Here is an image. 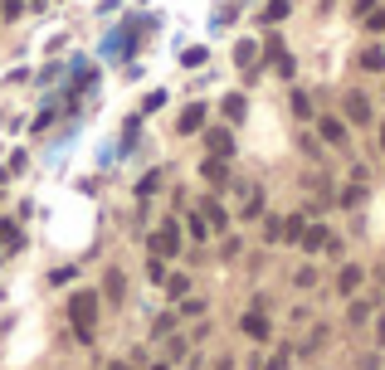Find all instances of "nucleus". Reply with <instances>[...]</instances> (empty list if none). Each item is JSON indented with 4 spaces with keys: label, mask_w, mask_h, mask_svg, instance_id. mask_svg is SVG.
<instances>
[{
    "label": "nucleus",
    "mask_w": 385,
    "mask_h": 370,
    "mask_svg": "<svg viewBox=\"0 0 385 370\" xmlns=\"http://www.w3.org/2000/svg\"><path fill=\"white\" fill-rule=\"evenodd\" d=\"M97 302H102V297H97V292H88V287L69 297V322H74V331H79L83 341L93 336V322H97Z\"/></svg>",
    "instance_id": "obj_1"
},
{
    "label": "nucleus",
    "mask_w": 385,
    "mask_h": 370,
    "mask_svg": "<svg viewBox=\"0 0 385 370\" xmlns=\"http://www.w3.org/2000/svg\"><path fill=\"white\" fill-rule=\"evenodd\" d=\"M176 249H181V234H176V224H161V229L151 234V254H156V259H171Z\"/></svg>",
    "instance_id": "obj_2"
},
{
    "label": "nucleus",
    "mask_w": 385,
    "mask_h": 370,
    "mask_svg": "<svg viewBox=\"0 0 385 370\" xmlns=\"http://www.w3.org/2000/svg\"><path fill=\"white\" fill-rule=\"evenodd\" d=\"M346 117H351V122H371V102H366L361 92H351V97H346Z\"/></svg>",
    "instance_id": "obj_3"
},
{
    "label": "nucleus",
    "mask_w": 385,
    "mask_h": 370,
    "mask_svg": "<svg viewBox=\"0 0 385 370\" xmlns=\"http://www.w3.org/2000/svg\"><path fill=\"white\" fill-rule=\"evenodd\" d=\"M297 239H302V249H327V244H332V234H327L322 224H312V229H302Z\"/></svg>",
    "instance_id": "obj_4"
},
{
    "label": "nucleus",
    "mask_w": 385,
    "mask_h": 370,
    "mask_svg": "<svg viewBox=\"0 0 385 370\" xmlns=\"http://www.w3.org/2000/svg\"><path fill=\"white\" fill-rule=\"evenodd\" d=\"M239 327H244V331H249L254 341H264V336H269V317H264V312H249V317H244Z\"/></svg>",
    "instance_id": "obj_5"
},
{
    "label": "nucleus",
    "mask_w": 385,
    "mask_h": 370,
    "mask_svg": "<svg viewBox=\"0 0 385 370\" xmlns=\"http://www.w3.org/2000/svg\"><path fill=\"white\" fill-rule=\"evenodd\" d=\"M20 244H25V239H20V229H15L10 219H0V254H15Z\"/></svg>",
    "instance_id": "obj_6"
},
{
    "label": "nucleus",
    "mask_w": 385,
    "mask_h": 370,
    "mask_svg": "<svg viewBox=\"0 0 385 370\" xmlns=\"http://www.w3.org/2000/svg\"><path fill=\"white\" fill-rule=\"evenodd\" d=\"M200 122H205V107H200V102H191V107L181 112V122H176V132H195Z\"/></svg>",
    "instance_id": "obj_7"
},
{
    "label": "nucleus",
    "mask_w": 385,
    "mask_h": 370,
    "mask_svg": "<svg viewBox=\"0 0 385 370\" xmlns=\"http://www.w3.org/2000/svg\"><path fill=\"white\" fill-rule=\"evenodd\" d=\"M122 287H127L122 273H117V268H107V278H102V297H107V302H117V297H122Z\"/></svg>",
    "instance_id": "obj_8"
},
{
    "label": "nucleus",
    "mask_w": 385,
    "mask_h": 370,
    "mask_svg": "<svg viewBox=\"0 0 385 370\" xmlns=\"http://www.w3.org/2000/svg\"><path fill=\"white\" fill-rule=\"evenodd\" d=\"M219 107H224V117H229V122H244V92H229Z\"/></svg>",
    "instance_id": "obj_9"
},
{
    "label": "nucleus",
    "mask_w": 385,
    "mask_h": 370,
    "mask_svg": "<svg viewBox=\"0 0 385 370\" xmlns=\"http://www.w3.org/2000/svg\"><path fill=\"white\" fill-rule=\"evenodd\" d=\"M200 214H205V224H215V229H224L229 219H224V210L215 205V200H200Z\"/></svg>",
    "instance_id": "obj_10"
},
{
    "label": "nucleus",
    "mask_w": 385,
    "mask_h": 370,
    "mask_svg": "<svg viewBox=\"0 0 385 370\" xmlns=\"http://www.w3.org/2000/svg\"><path fill=\"white\" fill-rule=\"evenodd\" d=\"M337 287H342V292H356V287H361V268H356V263H351V268H342Z\"/></svg>",
    "instance_id": "obj_11"
},
{
    "label": "nucleus",
    "mask_w": 385,
    "mask_h": 370,
    "mask_svg": "<svg viewBox=\"0 0 385 370\" xmlns=\"http://www.w3.org/2000/svg\"><path fill=\"white\" fill-rule=\"evenodd\" d=\"M322 137H327V142H337V146H342V142H346V127H342V122H337V117H327V122H322Z\"/></svg>",
    "instance_id": "obj_12"
},
{
    "label": "nucleus",
    "mask_w": 385,
    "mask_h": 370,
    "mask_svg": "<svg viewBox=\"0 0 385 370\" xmlns=\"http://www.w3.org/2000/svg\"><path fill=\"white\" fill-rule=\"evenodd\" d=\"M205 142H210V151H215V156H219V161H224V156H229V132H210V137H205Z\"/></svg>",
    "instance_id": "obj_13"
},
{
    "label": "nucleus",
    "mask_w": 385,
    "mask_h": 370,
    "mask_svg": "<svg viewBox=\"0 0 385 370\" xmlns=\"http://www.w3.org/2000/svg\"><path fill=\"white\" fill-rule=\"evenodd\" d=\"M356 64H361V69H385V54L371 44V49H361V59H356Z\"/></svg>",
    "instance_id": "obj_14"
},
{
    "label": "nucleus",
    "mask_w": 385,
    "mask_h": 370,
    "mask_svg": "<svg viewBox=\"0 0 385 370\" xmlns=\"http://www.w3.org/2000/svg\"><path fill=\"white\" fill-rule=\"evenodd\" d=\"M254 59H259V49H254V44L244 39V44L234 49V64H244V69H254Z\"/></svg>",
    "instance_id": "obj_15"
},
{
    "label": "nucleus",
    "mask_w": 385,
    "mask_h": 370,
    "mask_svg": "<svg viewBox=\"0 0 385 370\" xmlns=\"http://www.w3.org/2000/svg\"><path fill=\"white\" fill-rule=\"evenodd\" d=\"M292 112H297V117H312V102H307L302 92H292Z\"/></svg>",
    "instance_id": "obj_16"
},
{
    "label": "nucleus",
    "mask_w": 385,
    "mask_h": 370,
    "mask_svg": "<svg viewBox=\"0 0 385 370\" xmlns=\"http://www.w3.org/2000/svg\"><path fill=\"white\" fill-rule=\"evenodd\" d=\"M259 210H264V195H249V200H244V219H254Z\"/></svg>",
    "instance_id": "obj_17"
},
{
    "label": "nucleus",
    "mask_w": 385,
    "mask_h": 370,
    "mask_svg": "<svg viewBox=\"0 0 385 370\" xmlns=\"http://www.w3.org/2000/svg\"><path fill=\"white\" fill-rule=\"evenodd\" d=\"M264 15H269V20H283V15H288V0H269V10H264Z\"/></svg>",
    "instance_id": "obj_18"
},
{
    "label": "nucleus",
    "mask_w": 385,
    "mask_h": 370,
    "mask_svg": "<svg viewBox=\"0 0 385 370\" xmlns=\"http://www.w3.org/2000/svg\"><path fill=\"white\" fill-rule=\"evenodd\" d=\"M205 181H224V166L219 161H205Z\"/></svg>",
    "instance_id": "obj_19"
},
{
    "label": "nucleus",
    "mask_w": 385,
    "mask_h": 370,
    "mask_svg": "<svg viewBox=\"0 0 385 370\" xmlns=\"http://www.w3.org/2000/svg\"><path fill=\"white\" fill-rule=\"evenodd\" d=\"M371 317V302H351V322H366Z\"/></svg>",
    "instance_id": "obj_20"
},
{
    "label": "nucleus",
    "mask_w": 385,
    "mask_h": 370,
    "mask_svg": "<svg viewBox=\"0 0 385 370\" xmlns=\"http://www.w3.org/2000/svg\"><path fill=\"white\" fill-rule=\"evenodd\" d=\"M166 287H171V292H186V287H191V278L176 273V278H166Z\"/></svg>",
    "instance_id": "obj_21"
},
{
    "label": "nucleus",
    "mask_w": 385,
    "mask_h": 370,
    "mask_svg": "<svg viewBox=\"0 0 385 370\" xmlns=\"http://www.w3.org/2000/svg\"><path fill=\"white\" fill-rule=\"evenodd\" d=\"M191 234H195V239H205V234H210V224H205V214H195V219H191Z\"/></svg>",
    "instance_id": "obj_22"
},
{
    "label": "nucleus",
    "mask_w": 385,
    "mask_h": 370,
    "mask_svg": "<svg viewBox=\"0 0 385 370\" xmlns=\"http://www.w3.org/2000/svg\"><path fill=\"white\" fill-rule=\"evenodd\" d=\"M151 370H171V366H151Z\"/></svg>",
    "instance_id": "obj_23"
},
{
    "label": "nucleus",
    "mask_w": 385,
    "mask_h": 370,
    "mask_svg": "<svg viewBox=\"0 0 385 370\" xmlns=\"http://www.w3.org/2000/svg\"><path fill=\"white\" fill-rule=\"evenodd\" d=\"M381 146H385V127H381Z\"/></svg>",
    "instance_id": "obj_24"
},
{
    "label": "nucleus",
    "mask_w": 385,
    "mask_h": 370,
    "mask_svg": "<svg viewBox=\"0 0 385 370\" xmlns=\"http://www.w3.org/2000/svg\"><path fill=\"white\" fill-rule=\"evenodd\" d=\"M117 370H122V366H117Z\"/></svg>",
    "instance_id": "obj_25"
}]
</instances>
